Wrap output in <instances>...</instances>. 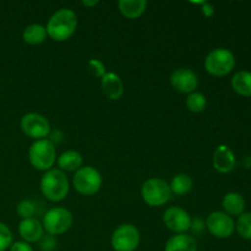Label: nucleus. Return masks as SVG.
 <instances>
[{"label":"nucleus","mask_w":251,"mask_h":251,"mask_svg":"<svg viewBox=\"0 0 251 251\" xmlns=\"http://www.w3.org/2000/svg\"><path fill=\"white\" fill-rule=\"evenodd\" d=\"M49 136H50V139H48L49 141L51 142V144L54 145V146H55V142L56 144H59V142L61 141V134H60V131H54V132H51V134H49Z\"/></svg>","instance_id":"obj_30"},{"label":"nucleus","mask_w":251,"mask_h":251,"mask_svg":"<svg viewBox=\"0 0 251 251\" xmlns=\"http://www.w3.org/2000/svg\"><path fill=\"white\" fill-rule=\"evenodd\" d=\"M213 12H215V9H213L212 5L208 4V2L203 1V4H202V14L205 15V16L210 17V16H212Z\"/></svg>","instance_id":"obj_29"},{"label":"nucleus","mask_w":251,"mask_h":251,"mask_svg":"<svg viewBox=\"0 0 251 251\" xmlns=\"http://www.w3.org/2000/svg\"><path fill=\"white\" fill-rule=\"evenodd\" d=\"M87 68L91 75L95 76V77L102 78L103 76L107 74V71H105V65L102 61L98 60V59H91V60L88 61Z\"/></svg>","instance_id":"obj_27"},{"label":"nucleus","mask_w":251,"mask_h":251,"mask_svg":"<svg viewBox=\"0 0 251 251\" xmlns=\"http://www.w3.org/2000/svg\"><path fill=\"white\" fill-rule=\"evenodd\" d=\"M112 248L114 251H135L140 245V232L134 225L119 226L112 234Z\"/></svg>","instance_id":"obj_8"},{"label":"nucleus","mask_w":251,"mask_h":251,"mask_svg":"<svg viewBox=\"0 0 251 251\" xmlns=\"http://www.w3.org/2000/svg\"><path fill=\"white\" fill-rule=\"evenodd\" d=\"M17 215L22 218V220H27V218H32L36 213V203L31 200H22L19 202L16 207Z\"/></svg>","instance_id":"obj_25"},{"label":"nucleus","mask_w":251,"mask_h":251,"mask_svg":"<svg viewBox=\"0 0 251 251\" xmlns=\"http://www.w3.org/2000/svg\"><path fill=\"white\" fill-rule=\"evenodd\" d=\"M77 16L70 9H60L54 12L47 24V33L56 42L68 41L75 33Z\"/></svg>","instance_id":"obj_1"},{"label":"nucleus","mask_w":251,"mask_h":251,"mask_svg":"<svg viewBox=\"0 0 251 251\" xmlns=\"http://www.w3.org/2000/svg\"><path fill=\"white\" fill-rule=\"evenodd\" d=\"M206 105H207V100L206 97L200 92H193L188 95L186 98V107L190 112L193 113H201L205 110Z\"/></svg>","instance_id":"obj_23"},{"label":"nucleus","mask_w":251,"mask_h":251,"mask_svg":"<svg viewBox=\"0 0 251 251\" xmlns=\"http://www.w3.org/2000/svg\"><path fill=\"white\" fill-rule=\"evenodd\" d=\"M10 251H33L31 245L26 242H16L12 243L10 247Z\"/></svg>","instance_id":"obj_28"},{"label":"nucleus","mask_w":251,"mask_h":251,"mask_svg":"<svg viewBox=\"0 0 251 251\" xmlns=\"http://www.w3.org/2000/svg\"><path fill=\"white\" fill-rule=\"evenodd\" d=\"M142 200L152 207H159L169 201L172 196L171 186L167 181L159 178H151L142 184Z\"/></svg>","instance_id":"obj_5"},{"label":"nucleus","mask_w":251,"mask_h":251,"mask_svg":"<svg viewBox=\"0 0 251 251\" xmlns=\"http://www.w3.org/2000/svg\"><path fill=\"white\" fill-rule=\"evenodd\" d=\"M12 245V233L5 223L0 222V251H5Z\"/></svg>","instance_id":"obj_26"},{"label":"nucleus","mask_w":251,"mask_h":251,"mask_svg":"<svg viewBox=\"0 0 251 251\" xmlns=\"http://www.w3.org/2000/svg\"><path fill=\"white\" fill-rule=\"evenodd\" d=\"M28 159L33 168L38 171H49L56 161L55 146L48 139L37 140L28 150Z\"/></svg>","instance_id":"obj_3"},{"label":"nucleus","mask_w":251,"mask_h":251,"mask_svg":"<svg viewBox=\"0 0 251 251\" xmlns=\"http://www.w3.org/2000/svg\"><path fill=\"white\" fill-rule=\"evenodd\" d=\"M163 222L166 227L176 234H184L186 230L191 228L193 220L188 211L174 206V207L167 208L163 215Z\"/></svg>","instance_id":"obj_11"},{"label":"nucleus","mask_w":251,"mask_h":251,"mask_svg":"<svg viewBox=\"0 0 251 251\" xmlns=\"http://www.w3.org/2000/svg\"><path fill=\"white\" fill-rule=\"evenodd\" d=\"M232 87L238 95L251 97V73L250 71H238L232 78Z\"/></svg>","instance_id":"obj_21"},{"label":"nucleus","mask_w":251,"mask_h":251,"mask_svg":"<svg viewBox=\"0 0 251 251\" xmlns=\"http://www.w3.org/2000/svg\"><path fill=\"white\" fill-rule=\"evenodd\" d=\"M206 227L213 237L226 239L233 234L235 229V223L233 218L227 213L222 212V211H215L207 216Z\"/></svg>","instance_id":"obj_10"},{"label":"nucleus","mask_w":251,"mask_h":251,"mask_svg":"<svg viewBox=\"0 0 251 251\" xmlns=\"http://www.w3.org/2000/svg\"><path fill=\"white\" fill-rule=\"evenodd\" d=\"M98 4V1H96V0H93V1H87V0H85V1H82V5L86 7H90V6H96V5Z\"/></svg>","instance_id":"obj_31"},{"label":"nucleus","mask_w":251,"mask_h":251,"mask_svg":"<svg viewBox=\"0 0 251 251\" xmlns=\"http://www.w3.org/2000/svg\"><path fill=\"white\" fill-rule=\"evenodd\" d=\"M73 185L81 195L92 196L98 193L102 186V176L93 167H81L74 176Z\"/></svg>","instance_id":"obj_6"},{"label":"nucleus","mask_w":251,"mask_h":251,"mask_svg":"<svg viewBox=\"0 0 251 251\" xmlns=\"http://www.w3.org/2000/svg\"><path fill=\"white\" fill-rule=\"evenodd\" d=\"M171 85L174 90L180 93L195 92L199 86V77L195 71L189 68H179L171 75Z\"/></svg>","instance_id":"obj_12"},{"label":"nucleus","mask_w":251,"mask_h":251,"mask_svg":"<svg viewBox=\"0 0 251 251\" xmlns=\"http://www.w3.org/2000/svg\"><path fill=\"white\" fill-rule=\"evenodd\" d=\"M21 129L31 139L44 140L50 134V124L44 115L39 113H27L21 118Z\"/></svg>","instance_id":"obj_9"},{"label":"nucleus","mask_w":251,"mask_h":251,"mask_svg":"<svg viewBox=\"0 0 251 251\" xmlns=\"http://www.w3.org/2000/svg\"><path fill=\"white\" fill-rule=\"evenodd\" d=\"M47 36H48L47 28L39 24L29 25V26H27L24 29V33H22L24 41L27 44H31V46H37V44L43 43L46 41Z\"/></svg>","instance_id":"obj_20"},{"label":"nucleus","mask_w":251,"mask_h":251,"mask_svg":"<svg viewBox=\"0 0 251 251\" xmlns=\"http://www.w3.org/2000/svg\"><path fill=\"white\" fill-rule=\"evenodd\" d=\"M19 233L26 243H37L44 237V229L42 223L37 218L22 220L19 225Z\"/></svg>","instance_id":"obj_14"},{"label":"nucleus","mask_w":251,"mask_h":251,"mask_svg":"<svg viewBox=\"0 0 251 251\" xmlns=\"http://www.w3.org/2000/svg\"><path fill=\"white\" fill-rule=\"evenodd\" d=\"M100 86L105 97L118 100L124 93V83L120 76L115 73H107L100 78Z\"/></svg>","instance_id":"obj_15"},{"label":"nucleus","mask_w":251,"mask_h":251,"mask_svg":"<svg viewBox=\"0 0 251 251\" xmlns=\"http://www.w3.org/2000/svg\"><path fill=\"white\" fill-rule=\"evenodd\" d=\"M169 186H171L172 194H176L178 196L186 195L193 188V179L185 173L178 174L172 179V183L169 184Z\"/></svg>","instance_id":"obj_22"},{"label":"nucleus","mask_w":251,"mask_h":251,"mask_svg":"<svg viewBox=\"0 0 251 251\" xmlns=\"http://www.w3.org/2000/svg\"><path fill=\"white\" fill-rule=\"evenodd\" d=\"M118 6L120 12L126 19L134 20L144 15V12L146 11L147 1L146 0H120Z\"/></svg>","instance_id":"obj_19"},{"label":"nucleus","mask_w":251,"mask_h":251,"mask_svg":"<svg viewBox=\"0 0 251 251\" xmlns=\"http://www.w3.org/2000/svg\"><path fill=\"white\" fill-rule=\"evenodd\" d=\"M74 222L73 213L64 207L50 208L43 217V229L49 235H60L68 232Z\"/></svg>","instance_id":"obj_7"},{"label":"nucleus","mask_w":251,"mask_h":251,"mask_svg":"<svg viewBox=\"0 0 251 251\" xmlns=\"http://www.w3.org/2000/svg\"><path fill=\"white\" fill-rule=\"evenodd\" d=\"M235 229L243 239H251V212H244L238 217Z\"/></svg>","instance_id":"obj_24"},{"label":"nucleus","mask_w":251,"mask_h":251,"mask_svg":"<svg viewBox=\"0 0 251 251\" xmlns=\"http://www.w3.org/2000/svg\"><path fill=\"white\" fill-rule=\"evenodd\" d=\"M213 168L220 173H229L235 167L234 152L227 146L221 145L213 152Z\"/></svg>","instance_id":"obj_13"},{"label":"nucleus","mask_w":251,"mask_h":251,"mask_svg":"<svg viewBox=\"0 0 251 251\" xmlns=\"http://www.w3.org/2000/svg\"><path fill=\"white\" fill-rule=\"evenodd\" d=\"M222 206L225 213H227L228 216H230V217L238 216L239 217L242 213H244L247 202H245V199L239 193H228L223 198Z\"/></svg>","instance_id":"obj_17"},{"label":"nucleus","mask_w":251,"mask_h":251,"mask_svg":"<svg viewBox=\"0 0 251 251\" xmlns=\"http://www.w3.org/2000/svg\"><path fill=\"white\" fill-rule=\"evenodd\" d=\"M198 244L193 235L186 233L184 234H176L169 238L167 242L164 251H196Z\"/></svg>","instance_id":"obj_16"},{"label":"nucleus","mask_w":251,"mask_h":251,"mask_svg":"<svg viewBox=\"0 0 251 251\" xmlns=\"http://www.w3.org/2000/svg\"><path fill=\"white\" fill-rule=\"evenodd\" d=\"M58 167L63 172H76L82 166V156L80 152L69 150L58 157Z\"/></svg>","instance_id":"obj_18"},{"label":"nucleus","mask_w":251,"mask_h":251,"mask_svg":"<svg viewBox=\"0 0 251 251\" xmlns=\"http://www.w3.org/2000/svg\"><path fill=\"white\" fill-rule=\"evenodd\" d=\"M69 180L60 169H49L41 179V191L51 202L63 201L69 194Z\"/></svg>","instance_id":"obj_2"},{"label":"nucleus","mask_w":251,"mask_h":251,"mask_svg":"<svg viewBox=\"0 0 251 251\" xmlns=\"http://www.w3.org/2000/svg\"><path fill=\"white\" fill-rule=\"evenodd\" d=\"M234 54L227 48H216L207 54L205 59V69L213 76H226L234 69Z\"/></svg>","instance_id":"obj_4"}]
</instances>
